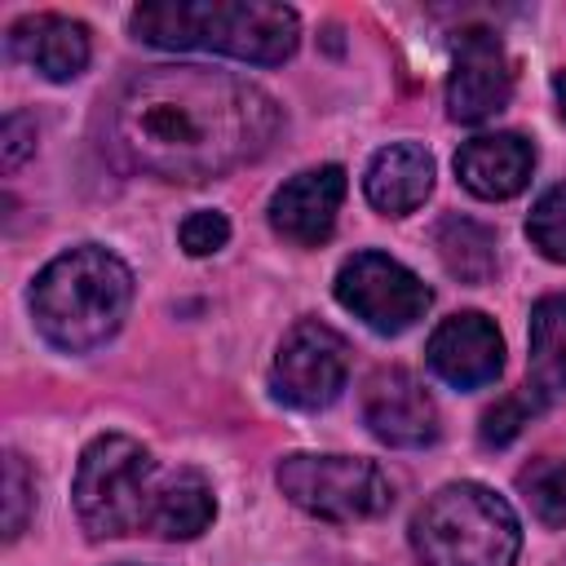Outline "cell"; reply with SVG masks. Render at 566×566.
Returning <instances> with one entry per match:
<instances>
[{
	"label": "cell",
	"mask_w": 566,
	"mask_h": 566,
	"mask_svg": "<svg viewBox=\"0 0 566 566\" xmlns=\"http://www.w3.org/2000/svg\"><path fill=\"white\" fill-rule=\"evenodd\" d=\"M535 172V146L522 133H482L455 150V177L478 199H513Z\"/></svg>",
	"instance_id": "cell-14"
},
{
	"label": "cell",
	"mask_w": 566,
	"mask_h": 566,
	"mask_svg": "<svg viewBox=\"0 0 566 566\" xmlns=\"http://www.w3.org/2000/svg\"><path fill=\"white\" fill-rule=\"evenodd\" d=\"M217 517V500L212 486L199 469H168L159 500H155V526L150 535L159 539H195L212 526Z\"/></svg>",
	"instance_id": "cell-16"
},
{
	"label": "cell",
	"mask_w": 566,
	"mask_h": 566,
	"mask_svg": "<svg viewBox=\"0 0 566 566\" xmlns=\"http://www.w3.org/2000/svg\"><path fill=\"white\" fill-rule=\"evenodd\" d=\"M31 504H35V482H31V469L18 451L4 455V539H18L27 531V517H31Z\"/></svg>",
	"instance_id": "cell-22"
},
{
	"label": "cell",
	"mask_w": 566,
	"mask_h": 566,
	"mask_svg": "<svg viewBox=\"0 0 566 566\" xmlns=\"http://www.w3.org/2000/svg\"><path fill=\"white\" fill-rule=\"evenodd\" d=\"M433 248L460 283H486L495 274V234L473 217H442Z\"/></svg>",
	"instance_id": "cell-18"
},
{
	"label": "cell",
	"mask_w": 566,
	"mask_h": 566,
	"mask_svg": "<svg viewBox=\"0 0 566 566\" xmlns=\"http://www.w3.org/2000/svg\"><path fill=\"white\" fill-rule=\"evenodd\" d=\"M363 190H367V203L376 212L407 217L433 190V155L424 146H416V142H389L385 150L371 155Z\"/></svg>",
	"instance_id": "cell-15"
},
{
	"label": "cell",
	"mask_w": 566,
	"mask_h": 566,
	"mask_svg": "<svg viewBox=\"0 0 566 566\" xmlns=\"http://www.w3.org/2000/svg\"><path fill=\"white\" fill-rule=\"evenodd\" d=\"M424 358H429L438 380H447L455 389H482L504 367V336L486 314L464 310V314H451L433 327Z\"/></svg>",
	"instance_id": "cell-10"
},
{
	"label": "cell",
	"mask_w": 566,
	"mask_h": 566,
	"mask_svg": "<svg viewBox=\"0 0 566 566\" xmlns=\"http://www.w3.org/2000/svg\"><path fill=\"white\" fill-rule=\"evenodd\" d=\"M279 491L310 517L323 522H367L389 513L394 504V482L376 460L358 455H283L274 469Z\"/></svg>",
	"instance_id": "cell-6"
},
{
	"label": "cell",
	"mask_w": 566,
	"mask_h": 566,
	"mask_svg": "<svg viewBox=\"0 0 566 566\" xmlns=\"http://www.w3.org/2000/svg\"><path fill=\"white\" fill-rule=\"evenodd\" d=\"M526 239L539 248V256L566 265V181L548 186L535 199V208L526 217Z\"/></svg>",
	"instance_id": "cell-20"
},
{
	"label": "cell",
	"mask_w": 566,
	"mask_h": 566,
	"mask_svg": "<svg viewBox=\"0 0 566 566\" xmlns=\"http://www.w3.org/2000/svg\"><path fill=\"white\" fill-rule=\"evenodd\" d=\"M133 35L155 49H203L256 66H279L296 53L301 18L270 0H150L128 18Z\"/></svg>",
	"instance_id": "cell-2"
},
{
	"label": "cell",
	"mask_w": 566,
	"mask_h": 566,
	"mask_svg": "<svg viewBox=\"0 0 566 566\" xmlns=\"http://www.w3.org/2000/svg\"><path fill=\"white\" fill-rule=\"evenodd\" d=\"M544 402H548V394H539V389L526 380L522 389H513L509 398H500V402L482 416V442H486V447L513 442V438L522 433V424H531V416L544 411Z\"/></svg>",
	"instance_id": "cell-21"
},
{
	"label": "cell",
	"mask_w": 566,
	"mask_h": 566,
	"mask_svg": "<svg viewBox=\"0 0 566 566\" xmlns=\"http://www.w3.org/2000/svg\"><path fill=\"white\" fill-rule=\"evenodd\" d=\"M411 553L420 566H513L522 553V522L491 486L447 482L416 509Z\"/></svg>",
	"instance_id": "cell-4"
},
{
	"label": "cell",
	"mask_w": 566,
	"mask_h": 566,
	"mask_svg": "<svg viewBox=\"0 0 566 566\" xmlns=\"http://www.w3.org/2000/svg\"><path fill=\"white\" fill-rule=\"evenodd\" d=\"M349 376V345L318 318H301L279 340L270 367V394L296 411H318L340 398Z\"/></svg>",
	"instance_id": "cell-8"
},
{
	"label": "cell",
	"mask_w": 566,
	"mask_h": 566,
	"mask_svg": "<svg viewBox=\"0 0 566 566\" xmlns=\"http://www.w3.org/2000/svg\"><path fill=\"white\" fill-rule=\"evenodd\" d=\"M363 420L385 447H424L438 438V407L407 367H380L363 385Z\"/></svg>",
	"instance_id": "cell-11"
},
{
	"label": "cell",
	"mask_w": 566,
	"mask_h": 566,
	"mask_svg": "<svg viewBox=\"0 0 566 566\" xmlns=\"http://www.w3.org/2000/svg\"><path fill=\"white\" fill-rule=\"evenodd\" d=\"M35 150V119L27 111H9L4 115V133H0V159H4V172L22 168V159Z\"/></svg>",
	"instance_id": "cell-24"
},
{
	"label": "cell",
	"mask_w": 566,
	"mask_h": 566,
	"mask_svg": "<svg viewBox=\"0 0 566 566\" xmlns=\"http://www.w3.org/2000/svg\"><path fill=\"white\" fill-rule=\"evenodd\" d=\"M133 305V270L97 248L80 243L53 256L31 283V318L40 336L62 354H88L106 345Z\"/></svg>",
	"instance_id": "cell-3"
},
{
	"label": "cell",
	"mask_w": 566,
	"mask_h": 566,
	"mask_svg": "<svg viewBox=\"0 0 566 566\" xmlns=\"http://www.w3.org/2000/svg\"><path fill=\"white\" fill-rule=\"evenodd\" d=\"M517 491L544 526H566V455H539L517 473Z\"/></svg>",
	"instance_id": "cell-19"
},
{
	"label": "cell",
	"mask_w": 566,
	"mask_h": 566,
	"mask_svg": "<svg viewBox=\"0 0 566 566\" xmlns=\"http://www.w3.org/2000/svg\"><path fill=\"white\" fill-rule=\"evenodd\" d=\"M164 469L128 433H102L84 447L75 469V517L93 539L150 535Z\"/></svg>",
	"instance_id": "cell-5"
},
{
	"label": "cell",
	"mask_w": 566,
	"mask_h": 566,
	"mask_svg": "<svg viewBox=\"0 0 566 566\" xmlns=\"http://www.w3.org/2000/svg\"><path fill=\"white\" fill-rule=\"evenodd\" d=\"M336 301L380 336H398L424 318L433 292L385 252H354L336 270Z\"/></svg>",
	"instance_id": "cell-7"
},
{
	"label": "cell",
	"mask_w": 566,
	"mask_h": 566,
	"mask_svg": "<svg viewBox=\"0 0 566 566\" xmlns=\"http://www.w3.org/2000/svg\"><path fill=\"white\" fill-rule=\"evenodd\" d=\"M531 385L539 394L566 389V296L553 292L531 310Z\"/></svg>",
	"instance_id": "cell-17"
},
{
	"label": "cell",
	"mask_w": 566,
	"mask_h": 566,
	"mask_svg": "<svg viewBox=\"0 0 566 566\" xmlns=\"http://www.w3.org/2000/svg\"><path fill=\"white\" fill-rule=\"evenodd\" d=\"M177 239H181V248H186L190 256H212V252L226 248V239H230V221H226L217 208H199V212H190V217L181 221Z\"/></svg>",
	"instance_id": "cell-23"
},
{
	"label": "cell",
	"mask_w": 566,
	"mask_h": 566,
	"mask_svg": "<svg viewBox=\"0 0 566 566\" xmlns=\"http://www.w3.org/2000/svg\"><path fill=\"white\" fill-rule=\"evenodd\" d=\"M345 199V168L318 164L287 177L270 199V226L296 248H318L336 230V212Z\"/></svg>",
	"instance_id": "cell-12"
},
{
	"label": "cell",
	"mask_w": 566,
	"mask_h": 566,
	"mask_svg": "<svg viewBox=\"0 0 566 566\" xmlns=\"http://www.w3.org/2000/svg\"><path fill=\"white\" fill-rule=\"evenodd\" d=\"M265 88L208 66H150L111 102V150L164 181H208L256 159L279 137Z\"/></svg>",
	"instance_id": "cell-1"
},
{
	"label": "cell",
	"mask_w": 566,
	"mask_h": 566,
	"mask_svg": "<svg viewBox=\"0 0 566 566\" xmlns=\"http://www.w3.org/2000/svg\"><path fill=\"white\" fill-rule=\"evenodd\" d=\"M553 93H557V111H562V119H566V71L553 75Z\"/></svg>",
	"instance_id": "cell-25"
},
{
	"label": "cell",
	"mask_w": 566,
	"mask_h": 566,
	"mask_svg": "<svg viewBox=\"0 0 566 566\" xmlns=\"http://www.w3.org/2000/svg\"><path fill=\"white\" fill-rule=\"evenodd\" d=\"M513 93V62L495 31L469 27L455 44V62L447 75V115L455 124H482L504 111Z\"/></svg>",
	"instance_id": "cell-9"
},
{
	"label": "cell",
	"mask_w": 566,
	"mask_h": 566,
	"mask_svg": "<svg viewBox=\"0 0 566 566\" xmlns=\"http://www.w3.org/2000/svg\"><path fill=\"white\" fill-rule=\"evenodd\" d=\"M9 53L18 62H27L31 71H40L44 80L66 84V80H75L88 66L93 44H88V27L75 22V18L27 13V18H18L9 27Z\"/></svg>",
	"instance_id": "cell-13"
}]
</instances>
